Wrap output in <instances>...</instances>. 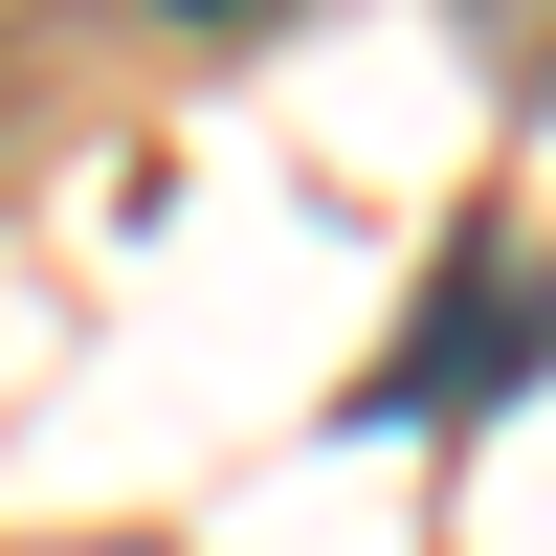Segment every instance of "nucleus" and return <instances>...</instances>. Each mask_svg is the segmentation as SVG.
Here are the masks:
<instances>
[{"mask_svg": "<svg viewBox=\"0 0 556 556\" xmlns=\"http://www.w3.org/2000/svg\"><path fill=\"white\" fill-rule=\"evenodd\" d=\"M534 356H556V290H534L513 245H445V290H424V334H401L379 379H356V424H445V401H513Z\"/></svg>", "mask_w": 556, "mask_h": 556, "instance_id": "1", "label": "nucleus"}]
</instances>
